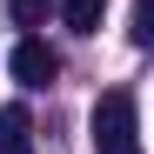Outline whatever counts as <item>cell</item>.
I'll list each match as a JSON object with an SVG mask.
<instances>
[{
	"mask_svg": "<svg viewBox=\"0 0 154 154\" xmlns=\"http://www.w3.org/2000/svg\"><path fill=\"white\" fill-rule=\"evenodd\" d=\"M94 154H141V107L127 87H107L94 100Z\"/></svg>",
	"mask_w": 154,
	"mask_h": 154,
	"instance_id": "cell-1",
	"label": "cell"
},
{
	"mask_svg": "<svg viewBox=\"0 0 154 154\" xmlns=\"http://www.w3.org/2000/svg\"><path fill=\"white\" fill-rule=\"evenodd\" d=\"M7 67H14V81H20V87H47V81L60 74V54H54L40 34H27V40L14 47V60H7Z\"/></svg>",
	"mask_w": 154,
	"mask_h": 154,
	"instance_id": "cell-2",
	"label": "cell"
},
{
	"mask_svg": "<svg viewBox=\"0 0 154 154\" xmlns=\"http://www.w3.org/2000/svg\"><path fill=\"white\" fill-rule=\"evenodd\" d=\"M0 154H34V121H27V107H0Z\"/></svg>",
	"mask_w": 154,
	"mask_h": 154,
	"instance_id": "cell-3",
	"label": "cell"
},
{
	"mask_svg": "<svg viewBox=\"0 0 154 154\" xmlns=\"http://www.w3.org/2000/svg\"><path fill=\"white\" fill-rule=\"evenodd\" d=\"M54 7H60V20H67L74 34H94L100 14H107V0H54Z\"/></svg>",
	"mask_w": 154,
	"mask_h": 154,
	"instance_id": "cell-4",
	"label": "cell"
},
{
	"mask_svg": "<svg viewBox=\"0 0 154 154\" xmlns=\"http://www.w3.org/2000/svg\"><path fill=\"white\" fill-rule=\"evenodd\" d=\"M20 27H47V14H54V0H7Z\"/></svg>",
	"mask_w": 154,
	"mask_h": 154,
	"instance_id": "cell-5",
	"label": "cell"
},
{
	"mask_svg": "<svg viewBox=\"0 0 154 154\" xmlns=\"http://www.w3.org/2000/svg\"><path fill=\"white\" fill-rule=\"evenodd\" d=\"M127 34H134V47L154 40V0H134V27H127Z\"/></svg>",
	"mask_w": 154,
	"mask_h": 154,
	"instance_id": "cell-6",
	"label": "cell"
}]
</instances>
